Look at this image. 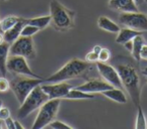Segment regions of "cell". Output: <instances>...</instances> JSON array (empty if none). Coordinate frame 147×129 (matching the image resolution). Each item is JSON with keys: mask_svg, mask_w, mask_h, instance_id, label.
<instances>
[{"mask_svg": "<svg viewBox=\"0 0 147 129\" xmlns=\"http://www.w3.org/2000/svg\"><path fill=\"white\" fill-rule=\"evenodd\" d=\"M1 1H5V0H1Z\"/></svg>", "mask_w": 147, "mask_h": 129, "instance_id": "b9f144b4", "label": "cell"}, {"mask_svg": "<svg viewBox=\"0 0 147 129\" xmlns=\"http://www.w3.org/2000/svg\"><path fill=\"white\" fill-rule=\"evenodd\" d=\"M142 74H143V75H144V76H146V77H147V73H146V72H143V73H142Z\"/></svg>", "mask_w": 147, "mask_h": 129, "instance_id": "74e56055", "label": "cell"}, {"mask_svg": "<svg viewBox=\"0 0 147 129\" xmlns=\"http://www.w3.org/2000/svg\"><path fill=\"white\" fill-rule=\"evenodd\" d=\"M45 82L42 78H32V77L22 76V75H16L12 80L10 81V89L14 93L17 101L19 104L24 101L27 95L32 91L38 85Z\"/></svg>", "mask_w": 147, "mask_h": 129, "instance_id": "277c9868", "label": "cell"}, {"mask_svg": "<svg viewBox=\"0 0 147 129\" xmlns=\"http://www.w3.org/2000/svg\"><path fill=\"white\" fill-rule=\"evenodd\" d=\"M139 34H142L141 31H137L134 30V29H131L129 27H124V28L119 30L118 35L116 37V43H119V45H124L125 43L129 41H132L135 36Z\"/></svg>", "mask_w": 147, "mask_h": 129, "instance_id": "2e32d148", "label": "cell"}, {"mask_svg": "<svg viewBox=\"0 0 147 129\" xmlns=\"http://www.w3.org/2000/svg\"><path fill=\"white\" fill-rule=\"evenodd\" d=\"M102 94L104 95L106 98L110 99V100L114 101L116 103H119V104H125L127 102V97L125 95V93L123 92L122 89L120 88H113L109 89V90H106L104 92H102Z\"/></svg>", "mask_w": 147, "mask_h": 129, "instance_id": "9a60e30c", "label": "cell"}, {"mask_svg": "<svg viewBox=\"0 0 147 129\" xmlns=\"http://www.w3.org/2000/svg\"><path fill=\"white\" fill-rule=\"evenodd\" d=\"M97 23H98L99 28L103 29L105 31H108V32L118 33L119 30H120V26L107 16H100L98 18Z\"/></svg>", "mask_w": 147, "mask_h": 129, "instance_id": "e0dca14e", "label": "cell"}, {"mask_svg": "<svg viewBox=\"0 0 147 129\" xmlns=\"http://www.w3.org/2000/svg\"><path fill=\"white\" fill-rule=\"evenodd\" d=\"M61 99H49L39 107V111L32 125V129H40L47 127L55 119L59 112Z\"/></svg>", "mask_w": 147, "mask_h": 129, "instance_id": "8992f818", "label": "cell"}, {"mask_svg": "<svg viewBox=\"0 0 147 129\" xmlns=\"http://www.w3.org/2000/svg\"><path fill=\"white\" fill-rule=\"evenodd\" d=\"M47 126L51 127V128H53V129H65V128L73 129V127H71V125L67 124V123L63 122V121H59V120L51 121V122L49 123Z\"/></svg>", "mask_w": 147, "mask_h": 129, "instance_id": "d4e9b609", "label": "cell"}, {"mask_svg": "<svg viewBox=\"0 0 147 129\" xmlns=\"http://www.w3.org/2000/svg\"><path fill=\"white\" fill-rule=\"evenodd\" d=\"M9 55H21L27 59H34L36 53L32 37L20 35L10 45Z\"/></svg>", "mask_w": 147, "mask_h": 129, "instance_id": "52a82bcc", "label": "cell"}, {"mask_svg": "<svg viewBox=\"0 0 147 129\" xmlns=\"http://www.w3.org/2000/svg\"><path fill=\"white\" fill-rule=\"evenodd\" d=\"M111 88H113V86H111L106 81L100 80V79H90L86 83L77 87V89H79V90L84 91V92L87 93H91V94L102 93Z\"/></svg>", "mask_w": 147, "mask_h": 129, "instance_id": "7c38bea8", "label": "cell"}, {"mask_svg": "<svg viewBox=\"0 0 147 129\" xmlns=\"http://www.w3.org/2000/svg\"><path fill=\"white\" fill-rule=\"evenodd\" d=\"M0 32H3L2 29H1V24H0Z\"/></svg>", "mask_w": 147, "mask_h": 129, "instance_id": "f35d334b", "label": "cell"}, {"mask_svg": "<svg viewBox=\"0 0 147 129\" xmlns=\"http://www.w3.org/2000/svg\"><path fill=\"white\" fill-rule=\"evenodd\" d=\"M24 24H25L24 18L21 17L20 21L15 23L12 27H10L9 29H7V30H5L4 32H3V34H4V41H6V43H8L9 45H11L13 41H16V39L20 36L21 29H22Z\"/></svg>", "mask_w": 147, "mask_h": 129, "instance_id": "5bb4252c", "label": "cell"}, {"mask_svg": "<svg viewBox=\"0 0 147 129\" xmlns=\"http://www.w3.org/2000/svg\"><path fill=\"white\" fill-rule=\"evenodd\" d=\"M97 69H98L99 74L102 77L103 80L106 81L107 83H109L111 86L115 87V88L123 89L120 76H119L115 67H113L112 65H108L107 63L98 61L97 63Z\"/></svg>", "mask_w": 147, "mask_h": 129, "instance_id": "30bf717a", "label": "cell"}, {"mask_svg": "<svg viewBox=\"0 0 147 129\" xmlns=\"http://www.w3.org/2000/svg\"><path fill=\"white\" fill-rule=\"evenodd\" d=\"M5 122V126L8 129H15V125H14V120H13L11 117H8L4 120Z\"/></svg>", "mask_w": 147, "mask_h": 129, "instance_id": "f546056e", "label": "cell"}, {"mask_svg": "<svg viewBox=\"0 0 147 129\" xmlns=\"http://www.w3.org/2000/svg\"><path fill=\"white\" fill-rule=\"evenodd\" d=\"M133 41V49L131 53L133 55V57L136 59L137 61H140L141 57H140V53L141 49H142V47L145 45V39L144 37L142 36V34H139L137 36H135L134 38L132 39Z\"/></svg>", "mask_w": 147, "mask_h": 129, "instance_id": "44dd1931", "label": "cell"}, {"mask_svg": "<svg viewBox=\"0 0 147 129\" xmlns=\"http://www.w3.org/2000/svg\"><path fill=\"white\" fill-rule=\"evenodd\" d=\"M102 49V47H100V45H95L94 47H93V49L92 51H94L96 53H98L99 55V53H100V51Z\"/></svg>", "mask_w": 147, "mask_h": 129, "instance_id": "d6a6232c", "label": "cell"}, {"mask_svg": "<svg viewBox=\"0 0 147 129\" xmlns=\"http://www.w3.org/2000/svg\"><path fill=\"white\" fill-rule=\"evenodd\" d=\"M115 68L120 76L123 88L128 92L133 104L136 107L140 106V77L136 68L129 63H118Z\"/></svg>", "mask_w": 147, "mask_h": 129, "instance_id": "6da1fadb", "label": "cell"}, {"mask_svg": "<svg viewBox=\"0 0 147 129\" xmlns=\"http://www.w3.org/2000/svg\"><path fill=\"white\" fill-rule=\"evenodd\" d=\"M21 17L19 16H15V15H9V16H6L0 20V24H1V29L4 32L5 30L9 29L10 27H12L15 23H17L18 21H20Z\"/></svg>", "mask_w": 147, "mask_h": 129, "instance_id": "7402d4cb", "label": "cell"}, {"mask_svg": "<svg viewBox=\"0 0 147 129\" xmlns=\"http://www.w3.org/2000/svg\"><path fill=\"white\" fill-rule=\"evenodd\" d=\"M94 98L95 96L93 94L81 91L77 88L75 89L71 88L65 97V99H69V100H87V99H94Z\"/></svg>", "mask_w": 147, "mask_h": 129, "instance_id": "ffe728a7", "label": "cell"}, {"mask_svg": "<svg viewBox=\"0 0 147 129\" xmlns=\"http://www.w3.org/2000/svg\"><path fill=\"white\" fill-rule=\"evenodd\" d=\"M10 117V111L6 107H1L0 108V121H4L6 118Z\"/></svg>", "mask_w": 147, "mask_h": 129, "instance_id": "f1b7e54d", "label": "cell"}, {"mask_svg": "<svg viewBox=\"0 0 147 129\" xmlns=\"http://www.w3.org/2000/svg\"><path fill=\"white\" fill-rule=\"evenodd\" d=\"M9 47L10 45L6 41L0 45V73L2 74L3 77L7 75L6 61L9 57Z\"/></svg>", "mask_w": 147, "mask_h": 129, "instance_id": "ac0fdd59", "label": "cell"}, {"mask_svg": "<svg viewBox=\"0 0 147 129\" xmlns=\"http://www.w3.org/2000/svg\"><path fill=\"white\" fill-rule=\"evenodd\" d=\"M40 85L33 88L32 91L24 99V101L20 104V107L17 111V117L19 119H23L27 117L30 113L38 109L43 103H45L49 100V96L43 92Z\"/></svg>", "mask_w": 147, "mask_h": 129, "instance_id": "5b68a950", "label": "cell"}, {"mask_svg": "<svg viewBox=\"0 0 147 129\" xmlns=\"http://www.w3.org/2000/svg\"><path fill=\"white\" fill-rule=\"evenodd\" d=\"M89 68V63L86 61L80 59H71L67 63H65L57 72L45 80V82L49 83H57L65 82L71 79L83 75Z\"/></svg>", "mask_w": 147, "mask_h": 129, "instance_id": "3957f363", "label": "cell"}, {"mask_svg": "<svg viewBox=\"0 0 147 129\" xmlns=\"http://www.w3.org/2000/svg\"><path fill=\"white\" fill-rule=\"evenodd\" d=\"M86 61L88 63H97L99 59V55L96 53L94 51H91L90 53H88L86 55V57H85Z\"/></svg>", "mask_w": 147, "mask_h": 129, "instance_id": "4316f807", "label": "cell"}, {"mask_svg": "<svg viewBox=\"0 0 147 129\" xmlns=\"http://www.w3.org/2000/svg\"><path fill=\"white\" fill-rule=\"evenodd\" d=\"M145 4H146V5H147V0H145Z\"/></svg>", "mask_w": 147, "mask_h": 129, "instance_id": "60d3db41", "label": "cell"}, {"mask_svg": "<svg viewBox=\"0 0 147 129\" xmlns=\"http://www.w3.org/2000/svg\"><path fill=\"white\" fill-rule=\"evenodd\" d=\"M49 15L53 27L59 31H67L75 26V11L65 7L57 0H51L49 3Z\"/></svg>", "mask_w": 147, "mask_h": 129, "instance_id": "7a4b0ae2", "label": "cell"}, {"mask_svg": "<svg viewBox=\"0 0 147 129\" xmlns=\"http://www.w3.org/2000/svg\"><path fill=\"white\" fill-rule=\"evenodd\" d=\"M51 15H45V16L34 17V18H24V23L36 26L40 30V29L45 28L49 24H51Z\"/></svg>", "mask_w": 147, "mask_h": 129, "instance_id": "d6986e66", "label": "cell"}, {"mask_svg": "<svg viewBox=\"0 0 147 129\" xmlns=\"http://www.w3.org/2000/svg\"><path fill=\"white\" fill-rule=\"evenodd\" d=\"M6 68L8 72L13 73L15 75H22V76L41 79V77L31 71L26 59L21 55H9L6 61Z\"/></svg>", "mask_w": 147, "mask_h": 129, "instance_id": "9c48e42d", "label": "cell"}, {"mask_svg": "<svg viewBox=\"0 0 147 129\" xmlns=\"http://www.w3.org/2000/svg\"><path fill=\"white\" fill-rule=\"evenodd\" d=\"M14 125H15V129H24V127H23L18 121H14Z\"/></svg>", "mask_w": 147, "mask_h": 129, "instance_id": "836d02e7", "label": "cell"}, {"mask_svg": "<svg viewBox=\"0 0 147 129\" xmlns=\"http://www.w3.org/2000/svg\"><path fill=\"white\" fill-rule=\"evenodd\" d=\"M1 107H2V101L0 100V108H1Z\"/></svg>", "mask_w": 147, "mask_h": 129, "instance_id": "8d00e7d4", "label": "cell"}, {"mask_svg": "<svg viewBox=\"0 0 147 129\" xmlns=\"http://www.w3.org/2000/svg\"><path fill=\"white\" fill-rule=\"evenodd\" d=\"M110 59H111L110 49H106V47H102V49H101L100 53H99L98 61H101V63H107Z\"/></svg>", "mask_w": 147, "mask_h": 129, "instance_id": "484cf974", "label": "cell"}, {"mask_svg": "<svg viewBox=\"0 0 147 129\" xmlns=\"http://www.w3.org/2000/svg\"><path fill=\"white\" fill-rule=\"evenodd\" d=\"M4 41V34H3V32H0V45L3 43Z\"/></svg>", "mask_w": 147, "mask_h": 129, "instance_id": "d590c367", "label": "cell"}, {"mask_svg": "<svg viewBox=\"0 0 147 129\" xmlns=\"http://www.w3.org/2000/svg\"><path fill=\"white\" fill-rule=\"evenodd\" d=\"M133 1H134L135 4H136L137 6H140V5H142L145 3V0H133Z\"/></svg>", "mask_w": 147, "mask_h": 129, "instance_id": "e575fe53", "label": "cell"}, {"mask_svg": "<svg viewBox=\"0 0 147 129\" xmlns=\"http://www.w3.org/2000/svg\"><path fill=\"white\" fill-rule=\"evenodd\" d=\"M10 89V82L5 77L0 78V92H6Z\"/></svg>", "mask_w": 147, "mask_h": 129, "instance_id": "83f0119b", "label": "cell"}, {"mask_svg": "<svg viewBox=\"0 0 147 129\" xmlns=\"http://www.w3.org/2000/svg\"><path fill=\"white\" fill-rule=\"evenodd\" d=\"M123 45H124V47H126V49H128V51H130V53L132 51V49H133V41H127V43H125Z\"/></svg>", "mask_w": 147, "mask_h": 129, "instance_id": "1f68e13d", "label": "cell"}, {"mask_svg": "<svg viewBox=\"0 0 147 129\" xmlns=\"http://www.w3.org/2000/svg\"><path fill=\"white\" fill-rule=\"evenodd\" d=\"M41 89L49 96V99H61L65 98L69 91L73 88L71 84L65 82L51 83V84H41Z\"/></svg>", "mask_w": 147, "mask_h": 129, "instance_id": "8fae6325", "label": "cell"}, {"mask_svg": "<svg viewBox=\"0 0 147 129\" xmlns=\"http://www.w3.org/2000/svg\"><path fill=\"white\" fill-rule=\"evenodd\" d=\"M38 31L39 29L36 26H33V25L30 24H24L22 29H21L20 35H22V36H32L33 34H35Z\"/></svg>", "mask_w": 147, "mask_h": 129, "instance_id": "cb8c5ba5", "label": "cell"}, {"mask_svg": "<svg viewBox=\"0 0 147 129\" xmlns=\"http://www.w3.org/2000/svg\"><path fill=\"white\" fill-rule=\"evenodd\" d=\"M119 22L125 27L137 31H147V16L141 12H122L119 16Z\"/></svg>", "mask_w": 147, "mask_h": 129, "instance_id": "ba28073f", "label": "cell"}, {"mask_svg": "<svg viewBox=\"0 0 147 129\" xmlns=\"http://www.w3.org/2000/svg\"><path fill=\"white\" fill-rule=\"evenodd\" d=\"M136 129H146L147 128V122L145 118L144 112L140 106L137 107V116H136V124H135Z\"/></svg>", "mask_w": 147, "mask_h": 129, "instance_id": "603a6c76", "label": "cell"}, {"mask_svg": "<svg viewBox=\"0 0 147 129\" xmlns=\"http://www.w3.org/2000/svg\"><path fill=\"white\" fill-rule=\"evenodd\" d=\"M143 72H146V73H147V68H146V69H145V70H144V71H143Z\"/></svg>", "mask_w": 147, "mask_h": 129, "instance_id": "ab89813d", "label": "cell"}, {"mask_svg": "<svg viewBox=\"0 0 147 129\" xmlns=\"http://www.w3.org/2000/svg\"><path fill=\"white\" fill-rule=\"evenodd\" d=\"M140 57L147 61V45L146 43L142 47V49H141V53H140Z\"/></svg>", "mask_w": 147, "mask_h": 129, "instance_id": "4dcf8cb0", "label": "cell"}, {"mask_svg": "<svg viewBox=\"0 0 147 129\" xmlns=\"http://www.w3.org/2000/svg\"><path fill=\"white\" fill-rule=\"evenodd\" d=\"M108 5L113 10L119 12H136L138 11V6L133 0H109Z\"/></svg>", "mask_w": 147, "mask_h": 129, "instance_id": "4fadbf2b", "label": "cell"}]
</instances>
